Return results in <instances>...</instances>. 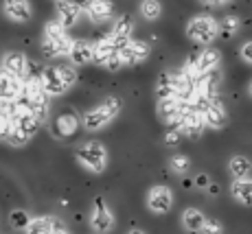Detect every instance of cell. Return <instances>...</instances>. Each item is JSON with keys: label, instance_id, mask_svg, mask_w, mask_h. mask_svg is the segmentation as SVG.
<instances>
[{"label": "cell", "instance_id": "obj_1", "mask_svg": "<svg viewBox=\"0 0 252 234\" xmlns=\"http://www.w3.org/2000/svg\"><path fill=\"white\" fill-rule=\"evenodd\" d=\"M16 107H18L16 120H13V129H11V136H9L7 143L11 145V147H24V145H27L29 140L37 134L42 120L37 118V116L33 114V112L29 110V107L24 105L20 99L16 101Z\"/></svg>", "mask_w": 252, "mask_h": 234}, {"label": "cell", "instance_id": "obj_2", "mask_svg": "<svg viewBox=\"0 0 252 234\" xmlns=\"http://www.w3.org/2000/svg\"><path fill=\"white\" fill-rule=\"evenodd\" d=\"M121 107H123V101L119 96H105L96 107H92L84 114L81 123H84V129L88 131H99L103 127H108L110 123L119 116Z\"/></svg>", "mask_w": 252, "mask_h": 234}, {"label": "cell", "instance_id": "obj_3", "mask_svg": "<svg viewBox=\"0 0 252 234\" xmlns=\"http://www.w3.org/2000/svg\"><path fill=\"white\" fill-rule=\"evenodd\" d=\"M75 158L86 171L99 175V173H103V171L108 169L110 153H108V149H105V145L96 143V140H90V143L81 145V147L77 149Z\"/></svg>", "mask_w": 252, "mask_h": 234}, {"label": "cell", "instance_id": "obj_4", "mask_svg": "<svg viewBox=\"0 0 252 234\" xmlns=\"http://www.w3.org/2000/svg\"><path fill=\"white\" fill-rule=\"evenodd\" d=\"M70 35L66 33V27H62L60 22H48L44 27V40H42V53L46 57H60V55H68L70 46H72Z\"/></svg>", "mask_w": 252, "mask_h": 234}, {"label": "cell", "instance_id": "obj_5", "mask_svg": "<svg viewBox=\"0 0 252 234\" xmlns=\"http://www.w3.org/2000/svg\"><path fill=\"white\" fill-rule=\"evenodd\" d=\"M193 105H195L197 112L202 114L206 127L221 129L226 125V110H224V105H221V101L217 99V96H213V99H206V96L197 94L195 101H193Z\"/></svg>", "mask_w": 252, "mask_h": 234}, {"label": "cell", "instance_id": "obj_6", "mask_svg": "<svg viewBox=\"0 0 252 234\" xmlns=\"http://www.w3.org/2000/svg\"><path fill=\"white\" fill-rule=\"evenodd\" d=\"M187 35L191 37V40L200 42V44H211L217 35H220V22L211 16H197L189 22Z\"/></svg>", "mask_w": 252, "mask_h": 234}, {"label": "cell", "instance_id": "obj_7", "mask_svg": "<svg viewBox=\"0 0 252 234\" xmlns=\"http://www.w3.org/2000/svg\"><path fill=\"white\" fill-rule=\"evenodd\" d=\"M90 228L96 234H108L114 228V214L110 210L108 202L103 197H96L92 202V210H90Z\"/></svg>", "mask_w": 252, "mask_h": 234}, {"label": "cell", "instance_id": "obj_8", "mask_svg": "<svg viewBox=\"0 0 252 234\" xmlns=\"http://www.w3.org/2000/svg\"><path fill=\"white\" fill-rule=\"evenodd\" d=\"M178 127H180L182 134L189 136V138H200V136L204 134V129H206V123H204V118H202V114L197 112L195 105H193V103H184Z\"/></svg>", "mask_w": 252, "mask_h": 234}, {"label": "cell", "instance_id": "obj_9", "mask_svg": "<svg viewBox=\"0 0 252 234\" xmlns=\"http://www.w3.org/2000/svg\"><path fill=\"white\" fill-rule=\"evenodd\" d=\"M173 206V193L169 186L164 184H158V186H152L147 193V208L149 212L154 214H167Z\"/></svg>", "mask_w": 252, "mask_h": 234}, {"label": "cell", "instance_id": "obj_10", "mask_svg": "<svg viewBox=\"0 0 252 234\" xmlns=\"http://www.w3.org/2000/svg\"><path fill=\"white\" fill-rule=\"evenodd\" d=\"M125 42L127 40H116L112 33H110V35H103L99 42L94 44V61L99 66H108V61L119 55L121 46H123Z\"/></svg>", "mask_w": 252, "mask_h": 234}, {"label": "cell", "instance_id": "obj_11", "mask_svg": "<svg viewBox=\"0 0 252 234\" xmlns=\"http://www.w3.org/2000/svg\"><path fill=\"white\" fill-rule=\"evenodd\" d=\"M121 59L123 64H140L149 57V44L140 40H127L121 46Z\"/></svg>", "mask_w": 252, "mask_h": 234}, {"label": "cell", "instance_id": "obj_12", "mask_svg": "<svg viewBox=\"0 0 252 234\" xmlns=\"http://www.w3.org/2000/svg\"><path fill=\"white\" fill-rule=\"evenodd\" d=\"M27 68H29V61L24 57V53H7L2 57V70L7 75L16 77L20 81H27L29 75H27Z\"/></svg>", "mask_w": 252, "mask_h": 234}, {"label": "cell", "instance_id": "obj_13", "mask_svg": "<svg viewBox=\"0 0 252 234\" xmlns=\"http://www.w3.org/2000/svg\"><path fill=\"white\" fill-rule=\"evenodd\" d=\"M40 79H42V86H44V90L51 96H60V94H64V92L68 90L66 84H64V79H62L60 68H57V66L44 68V70L40 72Z\"/></svg>", "mask_w": 252, "mask_h": 234}, {"label": "cell", "instance_id": "obj_14", "mask_svg": "<svg viewBox=\"0 0 252 234\" xmlns=\"http://www.w3.org/2000/svg\"><path fill=\"white\" fill-rule=\"evenodd\" d=\"M182 101H178L176 96H171V99H162L158 101V116L164 120L167 125H171V127H178V123H180V116H182Z\"/></svg>", "mask_w": 252, "mask_h": 234}, {"label": "cell", "instance_id": "obj_15", "mask_svg": "<svg viewBox=\"0 0 252 234\" xmlns=\"http://www.w3.org/2000/svg\"><path fill=\"white\" fill-rule=\"evenodd\" d=\"M220 59H221V55L217 48H206V51H202L195 59L189 61V66L195 70V75H204L208 70H215L217 64H220Z\"/></svg>", "mask_w": 252, "mask_h": 234}, {"label": "cell", "instance_id": "obj_16", "mask_svg": "<svg viewBox=\"0 0 252 234\" xmlns=\"http://www.w3.org/2000/svg\"><path fill=\"white\" fill-rule=\"evenodd\" d=\"M2 11H4V16L13 22H29L31 20V13H33L29 0H4Z\"/></svg>", "mask_w": 252, "mask_h": 234}, {"label": "cell", "instance_id": "obj_17", "mask_svg": "<svg viewBox=\"0 0 252 234\" xmlns=\"http://www.w3.org/2000/svg\"><path fill=\"white\" fill-rule=\"evenodd\" d=\"M22 88H24V81L0 70V101H18L22 94Z\"/></svg>", "mask_w": 252, "mask_h": 234}, {"label": "cell", "instance_id": "obj_18", "mask_svg": "<svg viewBox=\"0 0 252 234\" xmlns=\"http://www.w3.org/2000/svg\"><path fill=\"white\" fill-rule=\"evenodd\" d=\"M68 57L72 64H77V66L90 64V61H94V44H90L86 40H75L68 51Z\"/></svg>", "mask_w": 252, "mask_h": 234}, {"label": "cell", "instance_id": "obj_19", "mask_svg": "<svg viewBox=\"0 0 252 234\" xmlns=\"http://www.w3.org/2000/svg\"><path fill=\"white\" fill-rule=\"evenodd\" d=\"M81 16V4L70 2V0H57V22L62 27H72Z\"/></svg>", "mask_w": 252, "mask_h": 234}, {"label": "cell", "instance_id": "obj_20", "mask_svg": "<svg viewBox=\"0 0 252 234\" xmlns=\"http://www.w3.org/2000/svg\"><path fill=\"white\" fill-rule=\"evenodd\" d=\"M81 125V120L77 118L72 112H64V114L57 116L55 125H53V129H55V134L60 136V138H68L77 131V127Z\"/></svg>", "mask_w": 252, "mask_h": 234}, {"label": "cell", "instance_id": "obj_21", "mask_svg": "<svg viewBox=\"0 0 252 234\" xmlns=\"http://www.w3.org/2000/svg\"><path fill=\"white\" fill-rule=\"evenodd\" d=\"M86 11H88V16L94 22H105L114 16V7L110 0H88Z\"/></svg>", "mask_w": 252, "mask_h": 234}, {"label": "cell", "instance_id": "obj_22", "mask_svg": "<svg viewBox=\"0 0 252 234\" xmlns=\"http://www.w3.org/2000/svg\"><path fill=\"white\" fill-rule=\"evenodd\" d=\"M204 212L197 210V208H187V210L182 212V226L187 232H202V228H204Z\"/></svg>", "mask_w": 252, "mask_h": 234}, {"label": "cell", "instance_id": "obj_23", "mask_svg": "<svg viewBox=\"0 0 252 234\" xmlns=\"http://www.w3.org/2000/svg\"><path fill=\"white\" fill-rule=\"evenodd\" d=\"M230 193L237 202L252 206V179H235L230 184Z\"/></svg>", "mask_w": 252, "mask_h": 234}, {"label": "cell", "instance_id": "obj_24", "mask_svg": "<svg viewBox=\"0 0 252 234\" xmlns=\"http://www.w3.org/2000/svg\"><path fill=\"white\" fill-rule=\"evenodd\" d=\"M57 223V217H35L27 223L24 234H51Z\"/></svg>", "mask_w": 252, "mask_h": 234}, {"label": "cell", "instance_id": "obj_25", "mask_svg": "<svg viewBox=\"0 0 252 234\" xmlns=\"http://www.w3.org/2000/svg\"><path fill=\"white\" fill-rule=\"evenodd\" d=\"M228 171L235 179H248V175L252 171V162L246 155H232L228 162Z\"/></svg>", "mask_w": 252, "mask_h": 234}, {"label": "cell", "instance_id": "obj_26", "mask_svg": "<svg viewBox=\"0 0 252 234\" xmlns=\"http://www.w3.org/2000/svg\"><path fill=\"white\" fill-rule=\"evenodd\" d=\"M156 94H158V101L176 96V75H171V72H162V75L158 77Z\"/></svg>", "mask_w": 252, "mask_h": 234}, {"label": "cell", "instance_id": "obj_27", "mask_svg": "<svg viewBox=\"0 0 252 234\" xmlns=\"http://www.w3.org/2000/svg\"><path fill=\"white\" fill-rule=\"evenodd\" d=\"M132 29H134V22H132V18H129L127 13H123V16H119V20L114 22L112 35L116 37V40H127V37L132 35Z\"/></svg>", "mask_w": 252, "mask_h": 234}, {"label": "cell", "instance_id": "obj_28", "mask_svg": "<svg viewBox=\"0 0 252 234\" xmlns=\"http://www.w3.org/2000/svg\"><path fill=\"white\" fill-rule=\"evenodd\" d=\"M162 13V7L158 0H143L140 2V16L145 18V20H158Z\"/></svg>", "mask_w": 252, "mask_h": 234}, {"label": "cell", "instance_id": "obj_29", "mask_svg": "<svg viewBox=\"0 0 252 234\" xmlns=\"http://www.w3.org/2000/svg\"><path fill=\"white\" fill-rule=\"evenodd\" d=\"M237 29H239V18L235 16H226L224 20L220 22V35L224 37V40H228L237 33Z\"/></svg>", "mask_w": 252, "mask_h": 234}, {"label": "cell", "instance_id": "obj_30", "mask_svg": "<svg viewBox=\"0 0 252 234\" xmlns=\"http://www.w3.org/2000/svg\"><path fill=\"white\" fill-rule=\"evenodd\" d=\"M169 167H171L173 173L184 175L189 169H191V160H189L187 155H182V153H176V155H171V160H169Z\"/></svg>", "mask_w": 252, "mask_h": 234}, {"label": "cell", "instance_id": "obj_31", "mask_svg": "<svg viewBox=\"0 0 252 234\" xmlns=\"http://www.w3.org/2000/svg\"><path fill=\"white\" fill-rule=\"evenodd\" d=\"M60 68V75H62V79H64V84L66 88H72L77 84V72H75V68L72 66H57Z\"/></svg>", "mask_w": 252, "mask_h": 234}, {"label": "cell", "instance_id": "obj_32", "mask_svg": "<svg viewBox=\"0 0 252 234\" xmlns=\"http://www.w3.org/2000/svg\"><path fill=\"white\" fill-rule=\"evenodd\" d=\"M202 234H224V226L217 219H206L204 228H202Z\"/></svg>", "mask_w": 252, "mask_h": 234}, {"label": "cell", "instance_id": "obj_33", "mask_svg": "<svg viewBox=\"0 0 252 234\" xmlns=\"http://www.w3.org/2000/svg\"><path fill=\"white\" fill-rule=\"evenodd\" d=\"M182 129L180 127H169L167 129V134H164V143L167 145H171V147H176V145H180V140H182Z\"/></svg>", "mask_w": 252, "mask_h": 234}, {"label": "cell", "instance_id": "obj_34", "mask_svg": "<svg viewBox=\"0 0 252 234\" xmlns=\"http://www.w3.org/2000/svg\"><path fill=\"white\" fill-rule=\"evenodd\" d=\"M29 221H31V219H27V214H24V212H20V210L11 212V223H13V226H20L22 230H24Z\"/></svg>", "mask_w": 252, "mask_h": 234}, {"label": "cell", "instance_id": "obj_35", "mask_svg": "<svg viewBox=\"0 0 252 234\" xmlns=\"http://www.w3.org/2000/svg\"><path fill=\"white\" fill-rule=\"evenodd\" d=\"M241 57H244V61L252 64V42H246L244 46H241Z\"/></svg>", "mask_w": 252, "mask_h": 234}, {"label": "cell", "instance_id": "obj_36", "mask_svg": "<svg viewBox=\"0 0 252 234\" xmlns=\"http://www.w3.org/2000/svg\"><path fill=\"white\" fill-rule=\"evenodd\" d=\"M195 184H197L200 188H211V179H208V175H204V173L197 175V177H195Z\"/></svg>", "mask_w": 252, "mask_h": 234}, {"label": "cell", "instance_id": "obj_37", "mask_svg": "<svg viewBox=\"0 0 252 234\" xmlns=\"http://www.w3.org/2000/svg\"><path fill=\"white\" fill-rule=\"evenodd\" d=\"M51 234H72V232L64 226V223L60 221V219H57V223H55V228H53V232H51Z\"/></svg>", "mask_w": 252, "mask_h": 234}, {"label": "cell", "instance_id": "obj_38", "mask_svg": "<svg viewBox=\"0 0 252 234\" xmlns=\"http://www.w3.org/2000/svg\"><path fill=\"white\" fill-rule=\"evenodd\" d=\"M127 234H147V232H145L143 228H132V230H129Z\"/></svg>", "mask_w": 252, "mask_h": 234}, {"label": "cell", "instance_id": "obj_39", "mask_svg": "<svg viewBox=\"0 0 252 234\" xmlns=\"http://www.w3.org/2000/svg\"><path fill=\"white\" fill-rule=\"evenodd\" d=\"M204 4H221V2H226V0H202Z\"/></svg>", "mask_w": 252, "mask_h": 234}, {"label": "cell", "instance_id": "obj_40", "mask_svg": "<svg viewBox=\"0 0 252 234\" xmlns=\"http://www.w3.org/2000/svg\"><path fill=\"white\" fill-rule=\"evenodd\" d=\"M248 92H250V96H252V84H250V88H248Z\"/></svg>", "mask_w": 252, "mask_h": 234}]
</instances>
